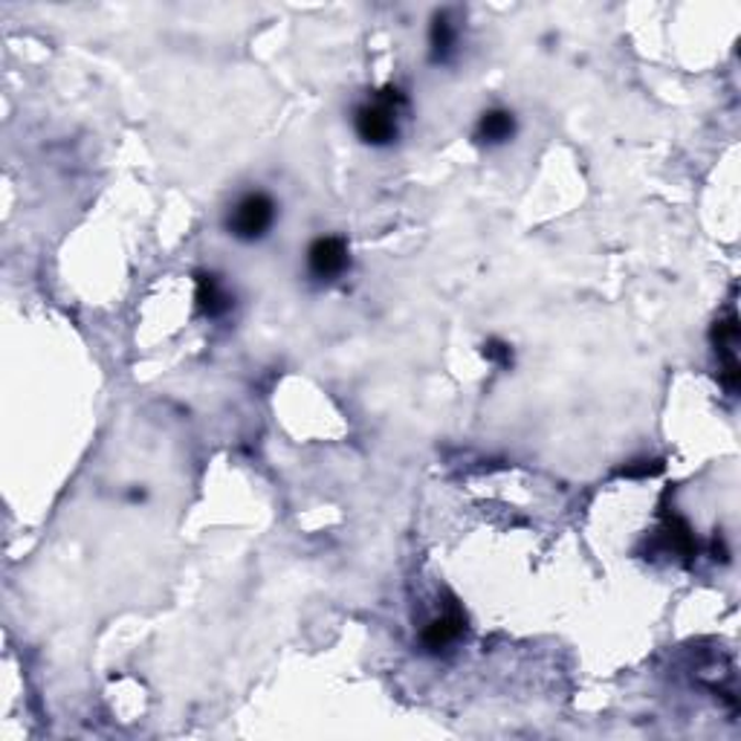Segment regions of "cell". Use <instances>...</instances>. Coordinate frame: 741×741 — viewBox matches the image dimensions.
Instances as JSON below:
<instances>
[{"label": "cell", "instance_id": "1", "mask_svg": "<svg viewBox=\"0 0 741 741\" xmlns=\"http://www.w3.org/2000/svg\"><path fill=\"white\" fill-rule=\"evenodd\" d=\"M408 108V97L397 85H385L377 90L374 97L362 102L353 111V131H357L359 143L371 145V148H389L400 139V122Z\"/></svg>", "mask_w": 741, "mask_h": 741}, {"label": "cell", "instance_id": "2", "mask_svg": "<svg viewBox=\"0 0 741 741\" xmlns=\"http://www.w3.org/2000/svg\"><path fill=\"white\" fill-rule=\"evenodd\" d=\"M279 221V203L267 192H244L226 209V232L240 244H258Z\"/></svg>", "mask_w": 741, "mask_h": 741}, {"label": "cell", "instance_id": "3", "mask_svg": "<svg viewBox=\"0 0 741 741\" xmlns=\"http://www.w3.org/2000/svg\"><path fill=\"white\" fill-rule=\"evenodd\" d=\"M304 263H307V276L313 281L330 284L351 270V247L339 235H319L316 240H311V247L304 252Z\"/></svg>", "mask_w": 741, "mask_h": 741}, {"label": "cell", "instance_id": "4", "mask_svg": "<svg viewBox=\"0 0 741 741\" xmlns=\"http://www.w3.org/2000/svg\"><path fill=\"white\" fill-rule=\"evenodd\" d=\"M463 631H467V614L461 611L458 606H449L447 611L435 614L420 631V645L426 652L440 654L452 649L458 640L463 638Z\"/></svg>", "mask_w": 741, "mask_h": 741}, {"label": "cell", "instance_id": "5", "mask_svg": "<svg viewBox=\"0 0 741 741\" xmlns=\"http://www.w3.org/2000/svg\"><path fill=\"white\" fill-rule=\"evenodd\" d=\"M194 304H198L200 316L206 319H224L226 313L235 307V295L226 288V281L217 272H198L194 276Z\"/></svg>", "mask_w": 741, "mask_h": 741}, {"label": "cell", "instance_id": "6", "mask_svg": "<svg viewBox=\"0 0 741 741\" xmlns=\"http://www.w3.org/2000/svg\"><path fill=\"white\" fill-rule=\"evenodd\" d=\"M516 131V113L507 111V108H486L479 116V122H475L472 139L479 145H486V148H498V145L510 143Z\"/></svg>", "mask_w": 741, "mask_h": 741}, {"label": "cell", "instance_id": "7", "mask_svg": "<svg viewBox=\"0 0 741 741\" xmlns=\"http://www.w3.org/2000/svg\"><path fill=\"white\" fill-rule=\"evenodd\" d=\"M458 38H461V30H458V21L452 18L449 9L438 12L431 18L429 30V58L435 65H449L454 56H458Z\"/></svg>", "mask_w": 741, "mask_h": 741}, {"label": "cell", "instance_id": "8", "mask_svg": "<svg viewBox=\"0 0 741 741\" xmlns=\"http://www.w3.org/2000/svg\"><path fill=\"white\" fill-rule=\"evenodd\" d=\"M484 357L498 368L513 366V348L507 343H502V339H490V343L484 345Z\"/></svg>", "mask_w": 741, "mask_h": 741}]
</instances>
